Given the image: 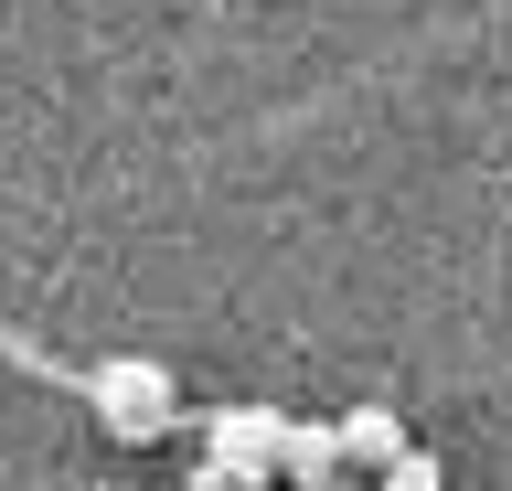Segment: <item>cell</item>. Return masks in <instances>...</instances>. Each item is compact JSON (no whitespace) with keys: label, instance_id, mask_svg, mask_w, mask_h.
<instances>
[{"label":"cell","instance_id":"obj_1","mask_svg":"<svg viewBox=\"0 0 512 491\" xmlns=\"http://www.w3.org/2000/svg\"><path fill=\"white\" fill-rule=\"evenodd\" d=\"M86 406H96L107 438H128V449H150V438L182 427V385H171V363H150V353H107L86 374Z\"/></svg>","mask_w":512,"mask_h":491},{"label":"cell","instance_id":"obj_2","mask_svg":"<svg viewBox=\"0 0 512 491\" xmlns=\"http://www.w3.org/2000/svg\"><path fill=\"white\" fill-rule=\"evenodd\" d=\"M278 449H288V417H267V406H214L203 417V459L246 470V481H278Z\"/></svg>","mask_w":512,"mask_h":491},{"label":"cell","instance_id":"obj_3","mask_svg":"<svg viewBox=\"0 0 512 491\" xmlns=\"http://www.w3.org/2000/svg\"><path fill=\"white\" fill-rule=\"evenodd\" d=\"M331 427H342V470H363V481H374V470H395V459L416 449L395 406H352V417H331Z\"/></svg>","mask_w":512,"mask_h":491},{"label":"cell","instance_id":"obj_4","mask_svg":"<svg viewBox=\"0 0 512 491\" xmlns=\"http://www.w3.org/2000/svg\"><path fill=\"white\" fill-rule=\"evenodd\" d=\"M331 470H342V427H331V417H320V427H288V449H278V481H288V491H320Z\"/></svg>","mask_w":512,"mask_h":491},{"label":"cell","instance_id":"obj_5","mask_svg":"<svg viewBox=\"0 0 512 491\" xmlns=\"http://www.w3.org/2000/svg\"><path fill=\"white\" fill-rule=\"evenodd\" d=\"M374 491H448V470H438L427 449H406L395 470H374Z\"/></svg>","mask_w":512,"mask_h":491},{"label":"cell","instance_id":"obj_6","mask_svg":"<svg viewBox=\"0 0 512 491\" xmlns=\"http://www.w3.org/2000/svg\"><path fill=\"white\" fill-rule=\"evenodd\" d=\"M182 491H278V481H246V470H224V459H192Z\"/></svg>","mask_w":512,"mask_h":491},{"label":"cell","instance_id":"obj_7","mask_svg":"<svg viewBox=\"0 0 512 491\" xmlns=\"http://www.w3.org/2000/svg\"><path fill=\"white\" fill-rule=\"evenodd\" d=\"M320 491H374V481H363V470H331V481H320Z\"/></svg>","mask_w":512,"mask_h":491}]
</instances>
